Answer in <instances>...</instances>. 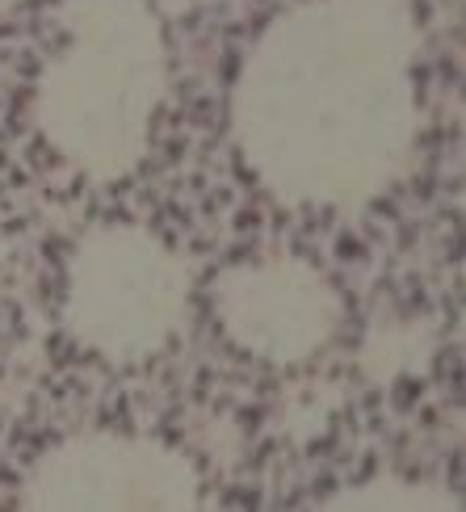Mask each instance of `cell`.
Returning a JSON list of instances; mask_svg holds the SVG:
<instances>
[{
	"mask_svg": "<svg viewBox=\"0 0 466 512\" xmlns=\"http://www.w3.org/2000/svg\"><path fill=\"white\" fill-rule=\"evenodd\" d=\"M320 512H458V500L446 487L412 483V479H370L349 492L332 496Z\"/></svg>",
	"mask_w": 466,
	"mask_h": 512,
	"instance_id": "6",
	"label": "cell"
},
{
	"mask_svg": "<svg viewBox=\"0 0 466 512\" xmlns=\"http://www.w3.org/2000/svg\"><path fill=\"white\" fill-rule=\"evenodd\" d=\"M164 89L156 26L139 5L101 0L76 21V47L42 80L47 139L89 177L114 181L139 164Z\"/></svg>",
	"mask_w": 466,
	"mask_h": 512,
	"instance_id": "2",
	"label": "cell"
},
{
	"mask_svg": "<svg viewBox=\"0 0 466 512\" xmlns=\"http://www.w3.org/2000/svg\"><path fill=\"white\" fill-rule=\"evenodd\" d=\"M219 315L236 345L269 361H303L336 332V294L299 261L240 265L219 282Z\"/></svg>",
	"mask_w": 466,
	"mask_h": 512,
	"instance_id": "5",
	"label": "cell"
},
{
	"mask_svg": "<svg viewBox=\"0 0 466 512\" xmlns=\"http://www.w3.org/2000/svg\"><path fill=\"white\" fill-rule=\"evenodd\" d=\"M412 324H395V328H383V332H374V345L366 349V366L374 374H383L391 378L395 370H408L412 366Z\"/></svg>",
	"mask_w": 466,
	"mask_h": 512,
	"instance_id": "7",
	"label": "cell"
},
{
	"mask_svg": "<svg viewBox=\"0 0 466 512\" xmlns=\"http://www.w3.org/2000/svg\"><path fill=\"white\" fill-rule=\"evenodd\" d=\"M185 311V269L139 227H101L72 261L68 324L89 349L135 361L160 349Z\"/></svg>",
	"mask_w": 466,
	"mask_h": 512,
	"instance_id": "3",
	"label": "cell"
},
{
	"mask_svg": "<svg viewBox=\"0 0 466 512\" xmlns=\"http://www.w3.org/2000/svg\"><path fill=\"white\" fill-rule=\"evenodd\" d=\"M320 5L273 30L248 63L236 126L278 198L357 206L383 194L416 131L399 17Z\"/></svg>",
	"mask_w": 466,
	"mask_h": 512,
	"instance_id": "1",
	"label": "cell"
},
{
	"mask_svg": "<svg viewBox=\"0 0 466 512\" xmlns=\"http://www.w3.org/2000/svg\"><path fill=\"white\" fill-rule=\"evenodd\" d=\"M198 475L143 437H72L34 466L17 512H198Z\"/></svg>",
	"mask_w": 466,
	"mask_h": 512,
	"instance_id": "4",
	"label": "cell"
}]
</instances>
